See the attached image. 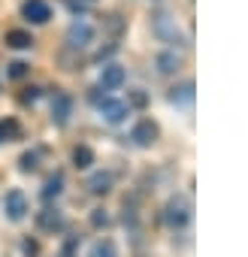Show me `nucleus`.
<instances>
[{"label":"nucleus","mask_w":248,"mask_h":257,"mask_svg":"<svg viewBox=\"0 0 248 257\" xmlns=\"http://www.w3.org/2000/svg\"><path fill=\"white\" fill-rule=\"evenodd\" d=\"M37 97H40V88H25L22 103H25V106H28V103H37Z\"/></svg>","instance_id":"393cba45"},{"label":"nucleus","mask_w":248,"mask_h":257,"mask_svg":"<svg viewBox=\"0 0 248 257\" xmlns=\"http://www.w3.org/2000/svg\"><path fill=\"white\" fill-rule=\"evenodd\" d=\"M94 164V149L91 146H76L73 149V167L76 170H88Z\"/></svg>","instance_id":"2eb2a0df"},{"label":"nucleus","mask_w":248,"mask_h":257,"mask_svg":"<svg viewBox=\"0 0 248 257\" xmlns=\"http://www.w3.org/2000/svg\"><path fill=\"white\" fill-rule=\"evenodd\" d=\"M97 109H100V118H103L106 124H121L124 118L131 115V106L124 103V100H115V97H103V100L97 103Z\"/></svg>","instance_id":"7ed1b4c3"},{"label":"nucleus","mask_w":248,"mask_h":257,"mask_svg":"<svg viewBox=\"0 0 248 257\" xmlns=\"http://www.w3.org/2000/svg\"><path fill=\"white\" fill-rule=\"evenodd\" d=\"M88 257H118V251H115V242H112V239H97V242L91 245Z\"/></svg>","instance_id":"a211bd4d"},{"label":"nucleus","mask_w":248,"mask_h":257,"mask_svg":"<svg viewBox=\"0 0 248 257\" xmlns=\"http://www.w3.org/2000/svg\"><path fill=\"white\" fill-rule=\"evenodd\" d=\"M67 7H70L73 13H79V16H82V13L88 10V4H82V0H67Z\"/></svg>","instance_id":"bb28decb"},{"label":"nucleus","mask_w":248,"mask_h":257,"mask_svg":"<svg viewBox=\"0 0 248 257\" xmlns=\"http://www.w3.org/2000/svg\"><path fill=\"white\" fill-rule=\"evenodd\" d=\"M155 70H158L161 76H176V73L182 70V58L176 55V49H170V52H161V55L155 58Z\"/></svg>","instance_id":"9d476101"},{"label":"nucleus","mask_w":248,"mask_h":257,"mask_svg":"<svg viewBox=\"0 0 248 257\" xmlns=\"http://www.w3.org/2000/svg\"><path fill=\"white\" fill-rule=\"evenodd\" d=\"M37 167H40V152H37V149H34V152H25V155L19 158V170H22V173H34Z\"/></svg>","instance_id":"6ab92c4d"},{"label":"nucleus","mask_w":248,"mask_h":257,"mask_svg":"<svg viewBox=\"0 0 248 257\" xmlns=\"http://www.w3.org/2000/svg\"><path fill=\"white\" fill-rule=\"evenodd\" d=\"M70 115H73V97L70 94H55V100H52V124L64 127L70 121Z\"/></svg>","instance_id":"1a4fd4ad"},{"label":"nucleus","mask_w":248,"mask_h":257,"mask_svg":"<svg viewBox=\"0 0 248 257\" xmlns=\"http://www.w3.org/2000/svg\"><path fill=\"white\" fill-rule=\"evenodd\" d=\"M37 224H40V230L55 233V230H64V215H61L58 209H43V212L37 215Z\"/></svg>","instance_id":"9b49d317"},{"label":"nucleus","mask_w":248,"mask_h":257,"mask_svg":"<svg viewBox=\"0 0 248 257\" xmlns=\"http://www.w3.org/2000/svg\"><path fill=\"white\" fill-rule=\"evenodd\" d=\"M34 46V37L28 31H7V49H16V52H25Z\"/></svg>","instance_id":"4468645a"},{"label":"nucleus","mask_w":248,"mask_h":257,"mask_svg":"<svg viewBox=\"0 0 248 257\" xmlns=\"http://www.w3.org/2000/svg\"><path fill=\"white\" fill-rule=\"evenodd\" d=\"M164 224L170 227V230H185L188 224H191V203L185 200V197H173L167 206H164Z\"/></svg>","instance_id":"f03ea898"},{"label":"nucleus","mask_w":248,"mask_h":257,"mask_svg":"<svg viewBox=\"0 0 248 257\" xmlns=\"http://www.w3.org/2000/svg\"><path fill=\"white\" fill-rule=\"evenodd\" d=\"M128 106H131V109H146V106H149V94H146L143 88L128 91Z\"/></svg>","instance_id":"aec40b11"},{"label":"nucleus","mask_w":248,"mask_h":257,"mask_svg":"<svg viewBox=\"0 0 248 257\" xmlns=\"http://www.w3.org/2000/svg\"><path fill=\"white\" fill-rule=\"evenodd\" d=\"M0 143H4V140H0Z\"/></svg>","instance_id":"c85d7f7f"},{"label":"nucleus","mask_w":248,"mask_h":257,"mask_svg":"<svg viewBox=\"0 0 248 257\" xmlns=\"http://www.w3.org/2000/svg\"><path fill=\"white\" fill-rule=\"evenodd\" d=\"M4 215H7L10 221H22V218L28 215V197H25L19 188H13V191L4 197Z\"/></svg>","instance_id":"0eeeda50"},{"label":"nucleus","mask_w":248,"mask_h":257,"mask_svg":"<svg viewBox=\"0 0 248 257\" xmlns=\"http://www.w3.org/2000/svg\"><path fill=\"white\" fill-rule=\"evenodd\" d=\"M170 103L173 106H191L194 103V82H182V85L170 88Z\"/></svg>","instance_id":"f8f14e48"},{"label":"nucleus","mask_w":248,"mask_h":257,"mask_svg":"<svg viewBox=\"0 0 248 257\" xmlns=\"http://www.w3.org/2000/svg\"><path fill=\"white\" fill-rule=\"evenodd\" d=\"M22 19L31 22V25H46L52 19V7L46 0H25L22 4Z\"/></svg>","instance_id":"423d86ee"},{"label":"nucleus","mask_w":248,"mask_h":257,"mask_svg":"<svg viewBox=\"0 0 248 257\" xmlns=\"http://www.w3.org/2000/svg\"><path fill=\"white\" fill-rule=\"evenodd\" d=\"M115 52H118V46L112 43V46H106V49H100V52L94 55V61H97V64H106V61H109V58H112Z\"/></svg>","instance_id":"b1692460"},{"label":"nucleus","mask_w":248,"mask_h":257,"mask_svg":"<svg viewBox=\"0 0 248 257\" xmlns=\"http://www.w3.org/2000/svg\"><path fill=\"white\" fill-rule=\"evenodd\" d=\"M7 67H10V70H7L10 79H25V76L31 73V67H28L25 61H13V64H7Z\"/></svg>","instance_id":"4be33fe9"},{"label":"nucleus","mask_w":248,"mask_h":257,"mask_svg":"<svg viewBox=\"0 0 248 257\" xmlns=\"http://www.w3.org/2000/svg\"><path fill=\"white\" fill-rule=\"evenodd\" d=\"M112 224V218L106 215V209H94L91 212V227H97V230H106Z\"/></svg>","instance_id":"5701e85b"},{"label":"nucleus","mask_w":248,"mask_h":257,"mask_svg":"<svg viewBox=\"0 0 248 257\" xmlns=\"http://www.w3.org/2000/svg\"><path fill=\"white\" fill-rule=\"evenodd\" d=\"M124 82H128V70H124L121 64L106 61L103 70H100V88H103V91H115V88H121Z\"/></svg>","instance_id":"39448f33"},{"label":"nucleus","mask_w":248,"mask_h":257,"mask_svg":"<svg viewBox=\"0 0 248 257\" xmlns=\"http://www.w3.org/2000/svg\"><path fill=\"white\" fill-rule=\"evenodd\" d=\"M112 182H115V179H112V173L100 170V173H94V176L88 179V185H85V188H88L91 194H109V191H112Z\"/></svg>","instance_id":"ddd939ff"},{"label":"nucleus","mask_w":248,"mask_h":257,"mask_svg":"<svg viewBox=\"0 0 248 257\" xmlns=\"http://www.w3.org/2000/svg\"><path fill=\"white\" fill-rule=\"evenodd\" d=\"M131 140H134L140 149L155 146V143H158V124H155V121H149V118L137 121V124H134V131H131Z\"/></svg>","instance_id":"6e6552de"},{"label":"nucleus","mask_w":248,"mask_h":257,"mask_svg":"<svg viewBox=\"0 0 248 257\" xmlns=\"http://www.w3.org/2000/svg\"><path fill=\"white\" fill-rule=\"evenodd\" d=\"M61 191H64V176H61V173H55V176H49V179H46V185H43V200L49 203V200H55Z\"/></svg>","instance_id":"f3484780"},{"label":"nucleus","mask_w":248,"mask_h":257,"mask_svg":"<svg viewBox=\"0 0 248 257\" xmlns=\"http://www.w3.org/2000/svg\"><path fill=\"white\" fill-rule=\"evenodd\" d=\"M152 34H155L161 43H170L173 49H176V46H188V37L179 31L176 19H173L170 13H155V16H152Z\"/></svg>","instance_id":"f257e3e1"},{"label":"nucleus","mask_w":248,"mask_h":257,"mask_svg":"<svg viewBox=\"0 0 248 257\" xmlns=\"http://www.w3.org/2000/svg\"><path fill=\"white\" fill-rule=\"evenodd\" d=\"M94 37H97V31H94L85 19H76V22L67 28V43H70V49H85V46L94 43Z\"/></svg>","instance_id":"20e7f679"},{"label":"nucleus","mask_w":248,"mask_h":257,"mask_svg":"<svg viewBox=\"0 0 248 257\" xmlns=\"http://www.w3.org/2000/svg\"><path fill=\"white\" fill-rule=\"evenodd\" d=\"M103 25H106V31H109L112 37H121V34H124V28H128V25H124V19H121V16H115V13H112V16H106V22H103Z\"/></svg>","instance_id":"412c9836"},{"label":"nucleus","mask_w":248,"mask_h":257,"mask_svg":"<svg viewBox=\"0 0 248 257\" xmlns=\"http://www.w3.org/2000/svg\"><path fill=\"white\" fill-rule=\"evenodd\" d=\"M0 140H7V143H16V140H22V124H19L16 118L0 121Z\"/></svg>","instance_id":"dca6fc26"},{"label":"nucleus","mask_w":248,"mask_h":257,"mask_svg":"<svg viewBox=\"0 0 248 257\" xmlns=\"http://www.w3.org/2000/svg\"><path fill=\"white\" fill-rule=\"evenodd\" d=\"M22 251H25L28 257H34V254L40 251V245H37V239H25V242H22Z\"/></svg>","instance_id":"a878e982"},{"label":"nucleus","mask_w":248,"mask_h":257,"mask_svg":"<svg viewBox=\"0 0 248 257\" xmlns=\"http://www.w3.org/2000/svg\"><path fill=\"white\" fill-rule=\"evenodd\" d=\"M82 4H88V7H91V4H94V0H82Z\"/></svg>","instance_id":"cd10ccee"}]
</instances>
